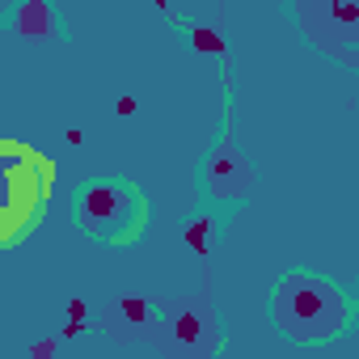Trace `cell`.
<instances>
[{
  "mask_svg": "<svg viewBox=\"0 0 359 359\" xmlns=\"http://www.w3.org/2000/svg\"><path fill=\"white\" fill-rule=\"evenodd\" d=\"M271 321L287 342L330 346L355 325V296L317 271H287L271 292Z\"/></svg>",
  "mask_w": 359,
  "mask_h": 359,
  "instance_id": "1",
  "label": "cell"
},
{
  "mask_svg": "<svg viewBox=\"0 0 359 359\" xmlns=\"http://www.w3.org/2000/svg\"><path fill=\"white\" fill-rule=\"evenodd\" d=\"M72 216L81 233H89L102 245H135L148 229V203L135 182L123 177H97V182L76 187Z\"/></svg>",
  "mask_w": 359,
  "mask_h": 359,
  "instance_id": "2",
  "label": "cell"
},
{
  "mask_svg": "<svg viewBox=\"0 0 359 359\" xmlns=\"http://www.w3.org/2000/svg\"><path fill=\"white\" fill-rule=\"evenodd\" d=\"M51 169L43 156L18 144H0V245L22 241L47 203Z\"/></svg>",
  "mask_w": 359,
  "mask_h": 359,
  "instance_id": "3",
  "label": "cell"
},
{
  "mask_svg": "<svg viewBox=\"0 0 359 359\" xmlns=\"http://www.w3.org/2000/svg\"><path fill=\"white\" fill-rule=\"evenodd\" d=\"M152 342H161L165 355H173V359H212L224 346V325H220L208 292L161 304V321H156Z\"/></svg>",
  "mask_w": 359,
  "mask_h": 359,
  "instance_id": "4",
  "label": "cell"
},
{
  "mask_svg": "<svg viewBox=\"0 0 359 359\" xmlns=\"http://www.w3.org/2000/svg\"><path fill=\"white\" fill-rule=\"evenodd\" d=\"M199 187H203V199L212 208H241L250 199V173H245V161L237 156L229 118H224L220 140L212 144V152H208V161L199 169Z\"/></svg>",
  "mask_w": 359,
  "mask_h": 359,
  "instance_id": "5",
  "label": "cell"
},
{
  "mask_svg": "<svg viewBox=\"0 0 359 359\" xmlns=\"http://www.w3.org/2000/svg\"><path fill=\"white\" fill-rule=\"evenodd\" d=\"M296 18H300L304 34L317 47L355 60V47H359V5H346V0H313V5H296Z\"/></svg>",
  "mask_w": 359,
  "mask_h": 359,
  "instance_id": "6",
  "label": "cell"
},
{
  "mask_svg": "<svg viewBox=\"0 0 359 359\" xmlns=\"http://www.w3.org/2000/svg\"><path fill=\"white\" fill-rule=\"evenodd\" d=\"M156 321H161V304L144 300V296H118L106 304L102 325L118 338V342H144L156 338Z\"/></svg>",
  "mask_w": 359,
  "mask_h": 359,
  "instance_id": "7",
  "label": "cell"
},
{
  "mask_svg": "<svg viewBox=\"0 0 359 359\" xmlns=\"http://www.w3.org/2000/svg\"><path fill=\"white\" fill-rule=\"evenodd\" d=\"M18 34H26V39H47V34H60V18L47 9V5H26L22 13H18Z\"/></svg>",
  "mask_w": 359,
  "mask_h": 359,
  "instance_id": "8",
  "label": "cell"
},
{
  "mask_svg": "<svg viewBox=\"0 0 359 359\" xmlns=\"http://www.w3.org/2000/svg\"><path fill=\"white\" fill-rule=\"evenodd\" d=\"M220 229V220H199V224H191L187 229V245L191 250H199V254H208L212 250V233Z\"/></svg>",
  "mask_w": 359,
  "mask_h": 359,
  "instance_id": "9",
  "label": "cell"
},
{
  "mask_svg": "<svg viewBox=\"0 0 359 359\" xmlns=\"http://www.w3.org/2000/svg\"><path fill=\"white\" fill-rule=\"evenodd\" d=\"M191 43H195L199 51H224V43L212 39V30H191Z\"/></svg>",
  "mask_w": 359,
  "mask_h": 359,
  "instance_id": "10",
  "label": "cell"
}]
</instances>
